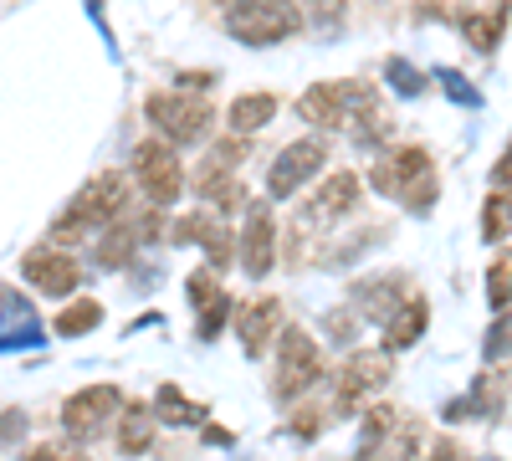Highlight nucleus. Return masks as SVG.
Masks as SVG:
<instances>
[{
    "instance_id": "ddd939ff",
    "label": "nucleus",
    "mask_w": 512,
    "mask_h": 461,
    "mask_svg": "<svg viewBox=\"0 0 512 461\" xmlns=\"http://www.w3.org/2000/svg\"><path fill=\"white\" fill-rule=\"evenodd\" d=\"M21 272H26V282H36L41 292H47V298H67V292H77V282H82V267L57 246H31L21 257Z\"/></svg>"
},
{
    "instance_id": "423d86ee",
    "label": "nucleus",
    "mask_w": 512,
    "mask_h": 461,
    "mask_svg": "<svg viewBox=\"0 0 512 461\" xmlns=\"http://www.w3.org/2000/svg\"><path fill=\"white\" fill-rule=\"evenodd\" d=\"M144 113L169 144H200L210 134V123H216V108L195 93H154L144 103Z\"/></svg>"
},
{
    "instance_id": "9d476101",
    "label": "nucleus",
    "mask_w": 512,
    "mask_h": 461,
    "mask_svg": "<svg viewBox=\"0 0 512 461\" xmlns=\"http://www.w3.org/2000/svg\"><path fill=\"white\" fill-rule=\"evenodd\" d=\"M118 410H123L118 385H88V390H77V395L62 405V431L77 436V441H88V436H98L103 426H113Z\"/></svg>"
},
{
    "instance_id": "1a4fd4ad",
    "label": "nucleus",
    "mask_w": 512,
    "mask_h": 461,
    "mask_svg": "<svg viewBox=\"0 0 512 461\" xmlns=\"http://www.w3.org/2000/svg\"><path fill=\"white\" fill-rule=\"evenodd\" d=\"M390 385V349H359L349 354V364L338 369V410H359L369 395H379Z\"/></svg>"
},
{
    "instance_id": "7c9ffc66",
    "label": "nucleus",
    "mask_w": 512,
    "mask_h": 461,
    "mask_svg": "<svg viewBox=\"0 0 512 461\" xmlns=\"http://www.w3.org/2000/svg\"><path fill=\"white\" fill-rule=\"evenodd\" d=\"M26 436V410H0V441Z\"/></svg>"
},
{
    "instance_id": "2f4dec72",
    "label": "nucleus",
    "mask_w": 512,
    "mask_h": 461,
    "mask_svg": "<svg viewBox=\"0 0 512 461\" xmlns=\"http://www.w3.org/2000/svg\"><path fill=\"white\" fill-rule=\"evenodd\" d=\"M26 461H82V456H77V451H67V446H57V441H52V446H36V451H31V456H26Z\"/></svg>"
},
{
    "instance_id": "0eeeda50",
    "label": "nucleus",
    "mask_w": 512,
    "mask_h": 461,
    "mask_svg": "<svg viewBox=\"0 0 512 461\" xmlns=\"http://www.w3.org/2000/svg\"><path fill=\"white\" fill-rule=\"evenodd\" d=\"M134 180H139V190H144L154 205H175V200L185 195L180 154H175V144H169L164 134H159V139H144V144L134 149Z\"/></svg>"
},
{
    "instance_id": "412c9836",
    "label": "nucleus",
    "mask_w": 512,
    "mask_h": 461,
    "mask_svg": "<svg viewBox=\"0 0 512 461\" xmlns=\"http://www.w3.org/2000/svg\"><path fill=\"white\" fill-rule=\"evenodd\" d=\"M103 323V303L98 298H72L62 313H57V339H82V333H93Z\"/></svg>"
},
{
    "instance_id": "72a5a7b5",
    "label": "nucleus",
    "mask_w": 512,
    "mask_h": 461,
    "mask_svg": "<svg viewBox=\"0 0 512 461\" xmlns=\"http://www.w3.org/2000/svg\"><path fill=\"white\" fill-rule=\"evenodd\" d=\"M308 11H313V16H323V21H333L338 11H344V0H308Z\"/></svg>"
},
{
    "instance_id": "aec40b11",
    "label": "nucleus",
    "mask_w": 512,
    "mask_h": 461,
    "mask_svg": "<svg viewBox=\"0 0 512 461\" xmlns=\"http://www.w3.org/2000/svg\"><path fill=\"white\" fill-rule=\"evenodd\" d=\"M272 113H277V98H272V93H241V98L231 103L226 123H231V134L246 139V134H256V129H267Z\"/></svg>"
},
{
    "instance_id": "393cba45",
    "label": "nucleus",
    "mask_w": 512,
    "mask_h": 461,
    "mask_svg": "<svg viewBox=\"0 0 512 461\" xmlns=\"http://www.w3.org/2000/svg\"><path fill=\"white\" fill-rule=\"evenodd\" d=\"M512 231V195L507 190H492L487 205H482V236L487 241H502Z\"/></svg>"
},
{
    "instance_id": "b1692460",
    "label": "nucleus",
    "mask_w": 512,
    "mask_h": 461,
    "mask_svg": "<svg viewBox=\"0 0 512 461\" xmlns=\"http://www.w3.org/2000/svg\"><path fill=\"white\" fill-rule=\"evenodd\" d=\"M487 303H492L497 313L512 308V251L492 257V267H487Z\"/></svg>"
},
{
    "instance_id": "473e14b6",
    "label": "nucleus",
    "mask_w": 512,
    "mask_h": 461,
    "mask_svg": "<svg viewBox=\"0 0 512 461\" xmlns=\"http://www.w3.org/2000/svg\"><path fill=\"white\" fill-rule=\"evenodd\" d=\"M441 82H446V88L456 93V103H477V93H472V88H466V82H461L456 72H441Z\"/></svg>"
},
{
    "instance_id": "5701e85b",
    "label": "nucleus",
    "mask_w": 512,
    "mask_h": 461,
    "mask_svg": "<svg viewBox=\"0 0 512 461\" xmlns=\"http://www.w3.org/2000/svg\"><path fill=\"white\" fill-rule=\"evenodd\" d=\"M154 415H159V421H169V426H200V421H205V405L185 400L175 385H164L159 400H154Z\"/></svg>"
},
{
    "instance_id": "6e6552de",
    "label": "nucleus",
    "mask_w": 512,
    "mask_h": 461,
    "mask_svg": "<svg viewBox=\"0 0 512 461\" xmlns=\"http://www.w3.org/2000/svg\"><path fill=\"white\" fill-rule=\"evenodd\" d=\"M328 164V144L323 139H292L277 159H272V170H267V195L272 200H287L297 195L318 170Z\"/></svg>"
},
{
    "instance_id": "6ab92c4d",
    "label": "nucleus",
    "mask_w": 512,
    "mask_h": 461,
    "mask_svg": "<svg viewBox=\"0 0 512 461\" xmlns=\"http://www.w3.org/2000/svg\"><path fill=\"white\" fill-rule=\"evenodd\" d=\"M507 11H512V0H492L487 11H466V21H461V31H466V41H472L477 52H497V41H502V26H507Z\"/></svg>"
},
{
    "instance_id": "39448f33",
    "label": "nucleus",
    "mask_w": 512,
    "mask_h": 461,
    "mask_svg": "<svg viewBox=\"0 0 512 461\" xmlns=\"http://www.w3.org/2000/svg\"><path fill=\"white\" fill-rule=\"evenodd\" d=\"M123 200H128V185H123V175H98V180H88L77 195H72V205L57 216V226H52V236L62 241V236H77V231H88V226H108V221H118L123 216Z\"/></svg>"
},
{
    "instance_id": "bb28decb",
    "label": "nucleus",
    "mask_w": 512,
    "mask_h": 461,
    "mask_svg": "<svg viewBox=\"0 0 512 461\" xmlns=\"http://www.w3.org/2000/svg\"><path fill=\"white\" fill-rule=\"evenodd\" d=\"M390 82H395V88H400L405 98H415V93L425 88V77H420L410 62H400V57H390Z\"/></svg>"
},
{
    "instance_id": "7ed1b4c3",
    "label": "nucleus",
    "mask_w": 512,
    "mask_h": 461,
    "mask_svg": "<svg viewBox=\"0 0 512 461\" xmlns=\"http://www.w3.org/2000/svg\"><path fill=\"white\" fill-rule=\"evenodd\" d=\"M226 31L246 47H277L303 31V6L297 0H236L226 6Z\"/></svg>"
},
{
    "instance_id": "a211bd4d",
    "label": "nucleus",
    "mask_w": 512,
    "mask_h": 461,
    "mask_svg": "<svg viewBox=\"0 0 512 461\" xmlns=\"http://www.w3.org/2000/svg\"><path fill=\"white\" fill-rule=\"evenodd\" d=\"M425 323H431V308H425L415 292H410V298L395 308V318L384 323V344H390V349H410V344H420Z\"/></svg>"
},
{
    "instance_id": "cd10ccee",
    "label": "nucleus",
    "mask_w": 512,
    "mask_h": 461,
    "mask_svg": "<svg viewBox=\"0 0 512 461\" xmlns=\"http://www.w3.org/2000/svg\"><path fill=\"white\" fill-rule=\"evenodd\" d=\"M507 354H512V318L502 313L487 333V359H507Z\"/></svg>"
},
{
    "instance_id": "f8f14e48",
    "label": "nucleus",
    "mask_w": 512,
    "mask_h": 461,
    "mask_svg": "<svg viewBox=\"0 0 512 461\" xmlns=\"http://www.w3.org/2000/svg\"><path fill=\"white\" fill-rule=\"evenodd\" d=\"M159 236V216L154 211H144V216H134V221H108L103 226V241H98V267H108V272H118V267H128L134 262V251L144 246V241H154Z\"/></svg>"
},
{
    "instance_id": "20e7f679",
    "label": "nucleus",
    "mask_w": 512,
    "mask_h": 461,
    "mask_svg": "<svg viewBox=\"0 0 512 461\" xmlns=\"http://www.w3.org/2000/svg\"><path fill=\"white\" fill-rule=\"evenodd\" d=\"M374 103H379L374 88L359 82V77L354 82H313V88L297 98V113H303L313 129H349V123Z\"/></svg>"
},
{
    "instance_id": "a878e982",
    "label": "nucleus",
    "mask_w": 512,
    "mask_h": 461,
    "mask_svg": "<svg viewBox=\"0 0 512 461\" xmlns=\"http://www.w3.org/2000/svg\"><path fill=\"white\" fill-rule=\"evenodd\" d=\"M231 318V298H226V292H221V298L216 303H205L200 308V339H216V333H221V323Z\"/></svg>"
},
{
    "instance_id": "9b49d317",
    "label": "nucleus",
    "mask_w": 512,
    "mask_h": 461,
    "mask_svg": "<svg viewBox=\"0 0 512 461\" xmlns=\"http://www.w3.org/2000/svg\"><path fill=\"white\" fill-rule=\"evenodd\" d=\"M241 154H246V139L236 134L231 144H216V149H210L205 154V164H200V170H195V190L205 195V200H216L221 205V211H231V205H241V185L231 180V170H236V164H241Z\"/></svg>"
},
{
    "instance_id": "c85d7f7f",
    "label": "nucleus",
    "mask_w": 512,
    "mask_h": 461,
    "mask_svg": "<svg viewBox=\"0 0 512 461\" xmlns=\"http://www.w3.org/2000/svg\"><path fill=\"white\" fill-rule=\"evenodd\" d=\"M190 298H195V308H205V303H216V298H221V287H216V277H210V272H195V277H190Z\"/></svg>"
},
{
    "instance_id": "4468645a",
    "label": "nucleus",
    "mask_w": 512,
    "mask_h": 461,
    "mask_svg": "<svg viewBox=\"0 0 512 461\" xmlns=\"http://www.w3.org/2000/svg\"><path fill=\"white\" fill-rule=\"evenodd\" d=\"M241 267L246 277H267L277 267V221L267 211V200H256L246 211V231H241Z\"/></svg>"
},
{
    "instance_id": "dca6fc26",
    "label": "nucleus",
    "mask_w": 512,
    "mask_h": 461,
    "mask_svg": "<svg viewBox=\"0 0 512 461\" xmlns=\"http://www.w3.org/2000/svg\"><path fill=\"white\" fill-rule=\"evenodd\" d=\"M175 236L180 246H205L210 251V267H226L231 262V231H226V221H216L210 211H190L185 221H175Z\"/></svg>"
},
{
    "instance_id": "f704fd0d",
    "label": "nucleus",
    "mask_w": 512,
    "mask_h": 461,
    "mask_svg": "<svg viewBox=\"0 0 512 461\" xmlns=\"http://www.w3.org/2000/svg\"><path fill=\"white\" fill-rule=\"evenodd\" d=\"M492 180H497V185H502V190H507V185H512V149H507V154H502V159H497V170H492Z\"/></svg>"
},
{
    "instance_id": "f257e3e1",
    "label": "nucleus",
    "mask_w": 512,
    "mask_h": 461,
    "mask_svg": "<svg viewBox=\"0 0 512 461\" xmlns=\"http://www.w3.org/2000/svg\"><path fill=\"white\" fill-rule=\"evenodd\" d=\"M374 190L379 195H395L405 211H431L436 205V164H431V154L425 149H415V144H405V149H395V154H384L379 164H374Z\"/></svg>"
},
{
    "instance_id": "f03ea898",
    "label": "nucleus",
    "mask_w": 512,
    "mask_h": 461,
    "mask_svg": "<svg viewBox=\"0 0 512 461\" xmlns=\"http://www.w3.org/2000/svg\"><path fill=\"white\" fill-rule=\"evenodd\" d=\"M323 380V349L308 328H282L277 333V369H272V400L292 405Z\"/></svg>"
},
{
    "instance_id": "c756f323",
    "label": "nucleus",
    "mask_w": 512,
    "mask_h": 461,
    "mask_svg": "<svg viewBox=\"0 0 512 461\" xmlns=\"http://www.w3.org/2000/svg\"><path fill=\"white\" fill-rule=\"evenodd\" d=\"M318 431H323V415H318L313 405L292 415V436H318Z\"/></svg>"
},
{
    "instance_id": "f3484780",
    "label": "nucleus",
    "mask_w": 512,
    "mask_h": 461,
    "mask_svg": "<svg viewBox=\"0 0 512 461\" xmlns=\"http://www.w3.org/2000/svg\"><path fill=\"white\" fill-rule=\"evenodd\" d=\"M359 175L354 170H338V175H328L313 195H308V211H303V221L313 216V221H338V216H349L354 205H359Z\"/></svg>"
},
{
    "instance_id": "2eb2a0df",
    "label": "nucleus",
    "mask_w": 512,
    "mask_h": 461,
    "mask_svg": "<svg viewBox=\"0 0 512 461\" xmlns=\"http://www.w3.org/2000/svg\"><path fill=\"white\" fill-rule=\"evenodd\" d=\"M236 333H241V349L251 359H262L267 344L282 333V303L277 298H246V308L236 313Z\"/></svg>"
},
{
    "instance_id": "c9c22d12",
    "label": "nucleus",
    "mask_w": 512,
    "mask_h": 461,
    "mask_svg": "<svg viewBox=\"0 0 512 461\" xmlns=\"http://www.w3.org/2000/svg\"><path fill=\"white\" fill-rule=\"evenodd\" d=\"M221 6H236V0H221Z\"/></svg>"
},
{
    "instance_id": "4be33fe9",
    "label": "nucleus",
    "mask_w": 512,
    "mask_h": 461,
    "mask_svg": "<svg viewBox=\"0 0 512 461\" xmlns=\"http://www.w3.org/2000/svg\"><path fill=\"white\" fill-rule=\"evenodd\" d=\"M154 421H159L154 410L134 405V410L123 415V426H118V451H123V456H144V451L154 446Z\"/></svg>"
}]
</instances>
